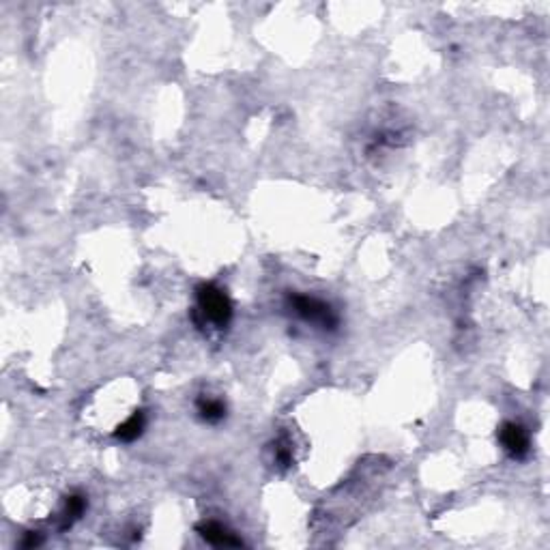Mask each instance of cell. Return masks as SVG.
<instances>
[{"instance_id":"7","label":"cell","mask_w":550,"mask_h":550,"mask_svg":"<svg viewBox=\"0 0 550 550\" xmlns=\"http://www.w3.org/2000/svg\"><path fill=\"white\" fill-rule=\"evenodd\" d=\"M84 507H86V501L82 499V496H71V499L67 501V520L71 522L74 518H80V514L84 511Z\"/></svg>"},{"instance_id":"2","label":"cell","mask_w":550,"mask_h":550,"mask_svg":"<svg viewBox=\"0 0 550 550\" xmlns=\"http://www.w3.org/2000/svg\"><path fill=\"white\" fill-rule=\"evenodd\" d=\"M293 306L295 310L306 318V321H312V323H321L325 327H333L335 325V318L331 316V310L329 306L321 304V301H316L312 297H293Z\"/></svg>"},{"instance_id":"6","label":"cell","mask_w":550,"mask_h":550,"mask_svg":"<svg viewBox=\"0 0 550 550\" xmlns=\"http://www.w3.org/2000/svg\"><path fill=\"white\" fill-rule=\"evenodd\" d=\"M198 411L207 421H220L226 415V409L220 400H202L198 404Z\"/></svg>"},{"instance_id":"1","label":"cell","mask_w":550,"mask_h":550,"mask_svg":"<svg viewBox=\"0 0 550 550\" xmlns=\"http://www.w3.org/2000/svg\"><path fill=\"white\" fill-rule=\"evenodd\" d=\"M198 312L204 316V321L213 323L215 327H224L230 321L233 306H230L228 297L218 286H202L198 290Z\"/></svg>"},{"instance_id":"4","label":"cell","mask_w":550,"mask_h":550,"mask_svg":"<svg viewBox=\"0 0 550 550\" xmlns=\"http://www.w3.org/2000/svg\"><path fill=\"white\" fill-rule=\"evenodd\" d=\"M200 533H202L204 540H209L211 544H215V546H239L241 544V540H237L233 533H228L222 525H215V522H209L207 527H202Z\"/></svg>"},{"instance_id":"5","label":"cell","mask_w":550,"mask_h":550,"mask_svg":"<svg viewBox=\"0 0 550 550\" xmlns=\"http://www.w3.org/2000/svg\"><path fill=\"white\" fill-rule=\"evenodd\" d=\"M142 428H145V417H142V413H138V415H134L131 419H127L125 423L120 425L118 438L120 441H134L136 436H140Z\"/></svg>"},{"instance_id":"3","label":"cell","mask_w":550,"mask_h":550,"mask_svg":"<svg viewBox=\"0 0 550 550\" xmlns=\"http://www.w3.org/2000/svg\"><path fill=\"white\" fill-rule=\"evenodd\" d=\"M501 441L514 458H522L529 452V436L518 423H505L501 430Z\"/></svg>"}]
</instances>
